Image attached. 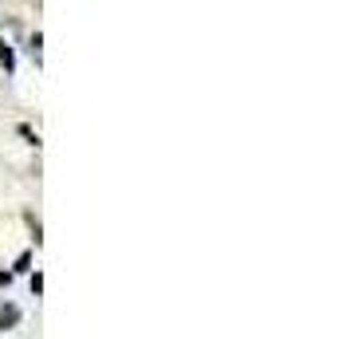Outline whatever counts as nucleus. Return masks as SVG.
I'll return each mask as SVG.
<instances>
[{
	"mask_svg": "<svg viewBox=\"0 0 350 339\" xmlns=\"http://www.w3.org/2000/svg\"><path fill=\"white\" fill-rule=\"evenodd\" d=\"M16 323H20V307H12V304L0 307V331H4V327H16Z\"/></svg>",
	"mask_w": 350,
	"mask_h": 339,
	"instance_id": "nucleus-1",
	"label": "nucleus"
},
{
	"mask_svg": "<svg viewBox=\"0 0 350 339\" xmlns=\"http://www.w3.org/2000/svg\"><path fill=\"white\" fill-rule=\"evenodd\" d=\"M0 64L8 67V71H12V67H16V60H12V48H8V44H4V36H0Z\"/></svg>",
	"mask_w": 350,
	"mask_h": 339,
	"instance_id": "nucleus-2",
	"label": "nucleus"
}]
</instances>
